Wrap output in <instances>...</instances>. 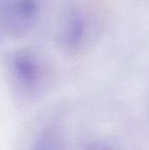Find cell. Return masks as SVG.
Returning a JSON list of instances; mask_svg holds the SVG:
<instances>
[{
  "instance_id": "2",
  "label": "cell",
  "mask_w": 149,
  "mask_h": 150,
  "mask_svg": "<svg viewBox=\"0 0 149 150\" xmlns=\"http://www.w3.org/2000/svg\"><path fill=\"white\" fill-rule=\"evenodd\" d=\"M4 68L15 87L26 93L40 91L52 72L46 54L32 47H21L9 51L4 59Z\"/></svg>"
},
{
  "instance_id": "3",
  "label": "cell",
  "mask_w": 149,
  "mask_h": 150,
  "mask_svg": "<svg viewBox=\"0 0 149 150\" xmlns=\"http://www.w3.org/2000/svg\"><path fill=\"white\" fill-rule=\"evenodd\" d=\"M42 0H0V16L7 39L29 36L38 25Z\"/></svg>"
},
{
  "instance_id": "1",
  "label": "cell",
  "mask_w": 149,
  "mask_h": 150,
  "mask_svg": "<svg viewBox=\"0 0 149 150\" xmlns=\"http://www.w3.org/2000/svg\"><path fill=\"white\" fill-rule=\"evenodd\" d=\"M105 24V10L98 0H65L56 18L57 46L68 55H82L99 40Z\"/></svg>"
},
{
  "instance_id": "5",
  "label": "cell",
  "mask_w": 149,
  "mask_h": 150,
  "mask_svg": "<svg viewBox=\"0 0 149 150\" xmlns=\"http://www.w3.org/2000/svg\"><path fill=\"white\" fill-rule=\"evenodd\" d=\"M84 150H120L116 144L107 140L97 139L87 143Z\"/></svg>"
},
{
  "instance_id": "6",
  "label": "cell",
  "mask_w": 149,
  "mask_h": 150,
  "mask_svg": "<svg viewBox=\"0 0 149 150\" xmlns=\"http://www.w3.org/2000/svg\"><path fill=\"white\" fill-rule=\"evenodd\" d=\"M6 39H7V38H6V36H5V33H4V28H3L2 20H1V16H0V44H1L2 42H4Z\"/></svg>"
},
{
  "instance_id": "4",
  "label": "cell",
  "mask_w": 149,
  "mask_h": 150,
  "mask_svg": "<svg viewBox=\"0 0 149 150\" xmlns=\"http://www.w3.org/2000/svg\"><path fill=\"white\" fill-rule=\"evenodd\" d=\"M32 150H64L60 132L54 127L45 129L37 138Z\"/></svg>"
}]
</instances>
